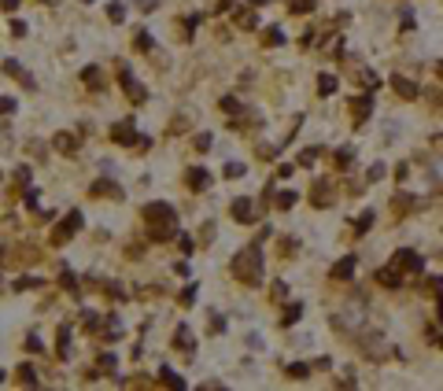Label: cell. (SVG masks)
I'll use <instances>...</instances> for the list:
<instances>
[{
    "label": "cell",
    "instance_id": "obj_1",
    "mask_svg": "<svg viewBox=\"0 0 443 391\" xmlns=\"http://www.w3.org/2000/svg\"><path fill=\"white\" fill-rule=\"evenodd\" d=\"M144 222H148L151 240H170V236L177 233L174 229L177 218H174V207H170V203H148V207H144Z\"/></svg>",
    "mask_w": 443,
    "mask_h": 391
},
{
    "label": "cell",
    "instance_id": "obj_2",
    "mask_svg": "<svg viewBox=\"0 0 443 391\" xmlns=\"http://www.w3.org/2000/svg\"><path fill=\"white\" fill-rule=\"evenodd\" d=\"M233 273H236V281H244V284H259V277H262V255L255 247L240 251V255L233 258Z\"/></svg>",
    "mask_w": 443,
    "mask_h": 391
},
{
    "label": "cell",
    "instance_id": "obj_3",
    "mask_svg": "<svg viewBox=\"0 0 443 391\" xmlns=\"http://www.w3.org/2000/svg\"><path fill=\"white\" fill-rule=\"evenodd\" d=\"M78 229H82V214H78V210H70V214L63 218V222H59V229L52 233V244H67L70 236L78 233Z\"/></svg>",
    "mask_w": 443,
    "mask_h": 391
},
{
    "label": "cell",
    "instance_id": "obj_4",
    "mask_svg": "<svg viewBox=\"0 0 443 391\" xmlns=\"http://www.w3.org/2000/svg\"><path fill=\"white\" fill-rule=\"evenodd\" d=\"M133 118H122V122H115L111 125V141L115 144H133Z\"/></svg>",
    "mask_w": 443,
    "mask_h": 391
},
{
    "label": "cell",
    "instance_id": "obj_5",
    "mask_svg": "<svg viewBox=\"0 0 443 391\" xmlns=\"http://www.w3.org/2000/svg\"><path fill=\"white\" fill-rule=\"evenodd\" d=\"M392 266H399V269H410V273H418L425 262H421L414 251H395V258H392Z\"/></svg>",
    "mask_w": 443,
    "mask_h": 391
},
{
    "label": "cell",
    "instance_id": "obj_6",
    "mask_svg": "<svg viewBox=\"0 0 443 391\" xmlns=\"http://www.w3.org/2000/svg\"><path fill=\"white\" fill-rule=\"evenodd\" d=\"M233 218H236V222H244V225L255 222V207H251V200H244V196H240V200H233Z\"/></svg>",
    "mask_w": 443,
    "mask_h": 391
},
{
    "label": "cell",
    "instance_id": "obj_7",
    "mask_svg": "<svg viewBox=\"0 0 443 391\" xmlns=\"http://www.w3.org/2000/svg\"><path fill=\"white\" fill-rule=\"evenodd\" d=\"M122 85H126V96H129V100H137V103H144V100H148L144 85H141V82H133V78L126 74V67H122Z\"/></svg>",
    "mask_w": 443,
    "mask_h": 391
},
{
    "label": "cell",
    "instance_id": "obj_8",
    "mask_svg": "<svg viewBox=\"0 0 443 391\" xmlns=\"http://www.w3.org/2000/svg\"><path fill=\"white\" fill-rule=\"evenodd\" d=\"M92 196H107V200H122V188L115 181H96L92 185Z\"/></svg>",
    "mask_w": 443,
    "mask_h": 391
},
{
    "label": "cell",
    "instance_id": "obj_9",
    "mask_svg": "<svg viewBox=\"0 0 443 391\" xmlns=\"http://www.w3.org/2000/svg\"><path fill=\"white\" fill-rule=\"evenodd\" d=\"M392 89H395V96H402V100H414V96H418V85L406 82V78H395Z\"/></svg>",
    "mask_w": 443,
    "mask_h": 391
},
{
    "label": "cell",
    "instance_id": "obj_10",
    "mask_svg": "<svg viewBox=\"0 0 443 391\" xmlns=\"http://www.w3.org/2000/svg\"><path fill=\"white\" fill-rule=\"evenodd\" d=\"M174 347H177V350H192V347H196V343H192V332H189V325H177Z\"/></svg>",
    "mask_w": 443,
    "mask_h": 391
},
{
    "label": "cell",
    "instance_id": "obj_11",
    "mask_svg": "<svg viewBox=\"0 0 443 391\" xmlns=\"http://www.w3.org/2000/svg\"><path fill=\"white\" fill-rule=\"evenodd\" d=\"M377 281L384 284V288H399V284H402V273H399V266H395V269H377Z\"/></svg>",
    "mask_w": 443,
    "mask_h": 391
},
{
    "label": "cell",
    "instance_id": "obj_12",
    "mask_svg": "<svg viewBox=\"0 0 443 391\" xmlns=\"http://www.w3.org/2000/svg\"><path fill=\"white\" fill-rule=\"evenodd\" d=\"M78 144H82V141H78L74 133H56V148L63 151V155H70V151H78Z\"/></svg>",
    "mask_w": 443,
    "mask_h": 391
},
{
    "label": "cell",
    "instance_id": "obj_13",
    "mask_svg": "<svg viewBox=\"0 0 443 391\" xmlns=\"http://www.w3.org/2000/svg\"><path fill=\"white\" fill-rule=\"evenodd\" d=\"M189 185H192V188H207V185H211V174H207L203 166H192V170H189Z\"/></svg>",
    "mask_w": 443,
    "mask_h": 391
},
{
    "label": "cell",
    "instance_id": "obj_14",
    "mask_svg": "<svg viewBox=\"0 0 443 391\" xmlns=\"http://www.w3.org/2000/svg\"><path fill=\"white\" fill-rule=\"evenodd\" d=\"M59 358H70V325H59Z\"/></svg>",
    "mask_w": 443,
    "mask_h": 391
},
{
    "label": "cell",
    "instance_id": "obj_15",
    "mask_svg": "<svg viewBox=\"0 0 443 391\" xmlns=\"http://www.w3.org/2000/svg\"><path fill=\"white\" fill-rule=\"evenodd\" d=\"M82 82L89 85V89H100V85H104V78H100V67H85V70H82Z\"/></svg>",
    "mask_w": 443,
    "mask_h": 391
},
{
    "label": "cell",
    "instance_id": "obj_16",
    "mask_svg": "<svg viewBox=\"0 0 443 391\" xmlns=\"http://www.w3.org/2000/svg\"><path fill=\"white\" fill-rule=\"evenodd\" d=\"M262 44H266V48H277V44H284V34H281V26H270L266 34H262Z\"/></svg>",
    "mask_w": 443,
    "mask_h": 391
},
{
    "label": "cell",
    "instance_id": "obj_17",
    "mask_svg": "<svg viewBox=\"0 0 443 391\" xmlns=\"http://www.w3.org/2000/svg\"><path fill=\"white\" fill-rule=\"evenodd\" d=\"M314 203H318V207H329V203H333V196H329V181L314 185Z\"/></svg>",
    "mask_w": 443,
    "mask_h": 391
},
{
    "label": "cell",
    "instance_id": "obj_18",
    "mask_svg": "<svg viewBox=\"0 0 443 391\" xmlns=\"http://www.w3.org/2000/svg\"><path fill=\"white\" fill-rule=\"evenodd\" d=\"M299 317H303V307H299V303H288L284 314H281V325H295Z\"/></svg>",
    "mask_w": 443,
    "mask_h": 391
},
{
    "label": "cell",
    "instance_id": "obj_19",
    "mask_svg": "<svg viewBox=\"0 0 443 391\" xmlns=\"http://www.w3.org/2000/svg\"><path fill=\"white\" fill-rule=\"evenodd\" d=\"M410 207H414L410 192H395V200H392V210H395V214H402V210H410Z\"/></svg>",
    "mask_w": 443,
    "mask_h": 391
},
{
    "label": "cell",
    "instance_id": "obj_20",
    "mask_svg": "<svg viewBox=\"0 0 443 391\" xmlns=\"http://www.w3.org/2000/svg\"><path fill=\"white\" fill-rule=\"evenodd\" d=\"M351 269H355V258L347 255V258H340V262L333 266V277H351Z\"/></svg>",
    "mask_w": 443,
    "mask_h": 391
},
{
    "label": "cell",
    "instance_id": "obj_21",
    "mask_svg": "<svg viewBox=\"0 0 443 391\" xmlns=\"http://www.w3.org/2000/svg\"><path fill=\"white\" fill-rule=\"evenodd\" d=\"M351 107H355V122H362V118H366V111L373 107V100H369V96H359V100H355Z\"/></svg>",
    "mask_w": 443,
    "mask_h": 391
},
{
    "label": "cell",
    "instance_id": "obj_22",
    "mask_svg": "<svg viewBox=\"0 0 443 391\" xmlns=\"http://www.w3.org/2000/svg\"><path fill=\"white\" fill-rule=\"evenodd\" d=\"M318 92H321V96H333V92H336V78H333V74H321Z\"/></svg>",
    "mask_w": 443,
    "mask_h": 391
},
{
    "label": "cell",
    "instance_id": "obj_23",
    "mask_svg": "<svg viewBox=\"0 0 443 391\" xmlns=\"http://www.w3.org/2000/svg\"><path fill=\"white\" fill-rule=\"evenodd\" d=\"M236 22H240L244 30H255V26H259V15H255V11H240V15H236Z\"/></svg>",
    "mask_w": 443,
    "mask_h": 391
},
{
    "label": "cell",
    "instance_id": "obj_24",
    "mask_svg": "<svg viewBox=\"0 0 443 391\" xmlns=\"http://www.w3.org/2000/svg\"><path fill=\"white\" fill-rule=\"evenodd\" d=\"M19 380L34 388V384H37V373H34V366H19Z\"/></svg>",
    "mask_w": 443,
    "mask_h": 391
},
{
    "label": "cell",
    "instance_id": "obj_25",
    "mask_svg": "<svg viewBox=\"0 0 443 391\" xmlns=\"http://www.w3.org/2000/svg\"><path fill=\"white\" fill-rule=\"evenodd\" d=\"M369 225H373V210H366V214H359V222H355V233H366Z\"/></svg>",
    "mask_w": 443,
    "mask_h": 391
},
{
    "label": "cell",
    "instance_id": "obj_26",
    "mask_svg": "<svg viewBox=\"0 0 443 391\" xmlns=\"http://www.w3.org/2000/svg\"><path fill=\"white\" fill-rule=\"evenodd\" d=\"M222 111H226V115H236V111H240V100H236V96H222Z\"/></svg>",
    "mask_w": 443,
    "mask_h": 391
},
{
    "label": "cell",
    "instance_id": "obj_27",
    "mask_svg": "<svg viewBox=\"0 0 443 391\" xmlns=\"http://www.w3.org/2000/svg\"><path fill=\"white\" fill-rule=\"evenodd\" d=\"M159 376H163V380H167V384H170V388H185V380H181V376H177V373H174V369H163V373H159Z\"/></svg>",
    "mask_w": 443,
    "mask_h": 391
},
{
    "label": "cell",
    "instance_id": "obj_28",
    "mask_svg": "<svg viewBox=\"0 0 443 391\" xmlns=\"http://www.w3.org/2000/svg\"><path fill=\"white\" fill-rule=\"evenodd\" d=\"M310 373V366H303V362H295V366H288V376L292 380H303V376Z\"/></svg>",
    "mask_w": 443,
    "mask_h": 391
},
{
    "label": "cell",
    "instance_id": "obj_29",
    "mask_svg": "<svg viewBox=\"0 0 443 391\" xmlns=\"http://www.w3.org/2000/svg\"><path fill=\"white\" fill-rule=\"evenodd\" d=\"M351 159H355V151H351V148L336 151V166H340V170H347V163H351Z\"/></svg>",
    "mask_w": 443,
    "mask_h": 391
},
{
    "label": "cell",
    "instance_id": "obj_30",
    "mask_svg": "<svg viewBox=\"0 0 443 391\" xmlns=\"http://www.w3.org/2000/svg\"><path fill=\"white\" fill-rule=\"evenodd\" d=\"M59 284H63V288H67V291H78V281H74V273H70V269H63V277H59Z\"/></svg>",
    "mask_w": 443,
    "mask_h": 391
},
{
    "label": "cell",
    "instance_id": "obj_31",
    "mask_svg": "<svg viewBox=\"0 0 443 391\" xmlns=\"http://www.w3.org/2000/svg\"><path fill=\"white\" fill-rule=\"evenodd\" d=\"M137 52H151V34H137Z\"/></svg>",
    "mask_w": 443,
    "mask_h": 391
},
{
    "label": "cell",
    "instance_id": "obj_32",
    "mask_svg": "<svg viewBox=\"0 0 443 391\" xmlns=\"http://www.w3.org/2000/svg\"><path fill=\"white\" fill-rule=\"evenodd\" d=\"M292 203H295V192H281V196H277V207L281 210H288Z\"/></svg>",
    "mask_w": 443,
    "mask_h": 391
},
{
    "label": "cell",
    "instance_id": "obj_33",
    "mask_svg": "<svg viewBox=\"0 0 443 391\" xmlns=\"http://www.w3.org/2000/svg\"><path fill=\"white\" fill-rule=\"evenodd\" d=\"M107 15H111V22H122L126 8H122V4H107Z\"/></svg>",
    "mask_w": 443,
    "mask_h": 391
},
{
    "label": "cell",
    "instance_id": "obj_34",
    "mask_svg": "<svg viewBox=\"0 0 443 391\" xmlns=\"http://www.w3.org/2000/svg\"><path fill=\"white\" fill-rule=\"evenodd\" d=\"M82 325L85 329H96V310H82Z\"/></svg>",
    "mask_w": 443,
    "mask_h": 391
},
{
    "label": "cell",
    "instance_id": "obj_35",
    "mask_svg": "<svg viewBox=\"0 0 443 391\" xmlns=\"http://www.w3.org/2000/svg\"><path fill=\"white\" fill-rule=\"evenodd\" d=\"M366 177H369V181H380V177H384V166H380V163H377V166H369Z\"/></svg>",
    "mask_w": 443,
    "mask_h": 391
},
{
    "label": "cell",
    "instance_id": "obj_36",
    "mask_svg": "<svg viewBox=\"0 0 443 391\" xmlns=\"http://www.w3.org/2000/svg\"><path fill=\"white\" fill-rule=\"evenodd\" d=\"M211 148V133H200L196 137V151H207Z\"/></svg>",
    "mask_w": 443,
    "mask_h": 391
},
{
    "label": "cell",
    "instance_id": "obj_37",
    "mask_svg": "<svg viewBox=\"0 0 443 391\" xmlns=\"http://www.w3.org/2000/svg\"><path fill=\"white\" fill-rule=\"evenodd\" d=\"M226 177H244V166H240V163H229V166H226Z\"/></svg>",
    "mask_w": 443,
    "mask_h": 391
},
{
    "label": "cell",
    "instance_id": "obj_38",
    "mask_svg": "<svg viewBox=\"0 0 443 391\" xmlns=\"http://www.w3.org/2000/svg\"><path fill=\"white\" fill-rule=\"evenodd\" d=\"M314 8V0H292V11H310Z\"/></svg>",
    "mask_w": 443,
    "mask_h": 391
},
{
    "label": "cell",
    "instance_id": "obj_39",
    "mask_svg": "<svg viewBox=\"0 0 443 391\" xmlns=\"http://www.w3.org/2000/svg\"><path fill=\"white\" fill-rule=\"evenodd\" d=\"M37 196H41L37 188H26V207H37Z\"/></svg>",
    "mask_w": 443,
    "mask_h": 391
},
{
    "label": "cell",
    "instance_id": "obj_40",
    "mask_svg": "<svg viewBox=\"0 0 443 391\" xmlns=\"http://www.w3.org/2000/svg\"><path fill=\"white\" fill-rule=\"evenodd\" d=\"M314 159H318V148H310V151H303V159H299V163H303V166H310V163H314Z\"/></svg>",
    "mask_w": 443,
    "mask_h": 391
},
{
    "label": "cell",
    "instance_id": "obj_41",
    "mask_svg": "<svg viewBox=\"0 0 443 391\" xmlns=\"http://www.w3.org/2000/svg\"><path fill=\"white\" fill-rule=\"evenodd\" d=\"M177 240H181V251H192V247H196V244H192V236H189V233H181Z\"/></svg>",
    "mask_w": 443,
    "mask_h": 391
},
{
    "label": "cell",
    "instance_id": "obj_42",
    "mask_svg": "<svg viewBox=\"0 0 443 391\" xmlns=\"http://www.w3.org/2000/svg\"><path fill=\"white\" fill-rule=\"evenodd\" d=\"M15 181H19V185H26V181H30V170L19 166V170H15Z\"/></svg>",
    "mask_w": 443,
    "mask_h": 391
},
{
    "label": "cell",
    "instance_id": "obj_43",
    "mask_svg": "<svg viewBox=\"0 0 443 391\" xmlns=\"http://www.w3.org/2000/svg\"><path fill=\"white\" fill-rule=\"evenodd\" d=\"M284 295H288V284H281V281H277V288H274V299H284Z\"/></svg>",
    "mask_w": 443,
    "mask_h": 391
},
{
    "label": "cell",
    "instance_id": "obj_44",
    "mask_svg": "<svg viewBox=\"0 0 443 391\" xmlns=\"http://www.w3.org/2000/svg\"><path fill=\"white\" fill-rule=\"evenodd\" d=\"M26 350H41V340H37V336H26Z\"/></svg>",
    "mask_w": 443,
    "mask_h": 391
},
{
    "label": "cell",
    "instance_id": "obj_45",
    "mask_svg": "<svg viewBox=\"0 0 443 391\" xmlns=\"http://www.w3.org/2000/svg\"><path fill=\"white\" fill-rule=\"evenodd\" d=\"M192 299H196V284H192V288H185V291H181V303H192Z\"/></svg>",
    "mask_w": 443,
    "mask_h": 391
},
{
    "label": "cell",
    "instance_id": "obj_46",
    "mask_svg": "<svg viewBox=\"0 0 443 391\" xmlns=\"http://www.w3.org/2000/svg\"><path fill=\"white\" fill-rule=\"evenodd\" d=\"M100 366L104 369H115V354H100Z\"/></svg>",
    "mask_w": 443,
    "mask_h": 391
},
{
    "label": "cell",
    "instance_id": "obj_47",
    "mask_svg": "<svg viewBox=\"0 0 443 391\" xmlns=\"http://www.w3.org/2000/svg\"><path fill=\"white\" fill-rule=\"evenodd\" d=\"M141 8H155V0H141Z\"/></svg>",
    "mask_w": 443,
    "mask_h": 391
},
{
    "label": "cell",
    "instance_id": "obj_48",
    "mask_svg": "<svg viewBox=\"0 0 443 391\" xmlns=\"http://www.w3.org/2000/svg\"><path fill=\"white\" fill-rule=\"evenodd\" d=\"M440 347H443V343H440Z\"/></svg>",
    "mask_w": 443,
    "mask_h": 391
}]
</instances>
